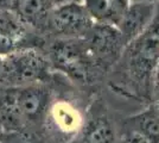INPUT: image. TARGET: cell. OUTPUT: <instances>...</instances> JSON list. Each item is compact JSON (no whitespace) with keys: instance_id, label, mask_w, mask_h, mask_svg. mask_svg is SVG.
Wrapping results in <instances>:
<instances>
[{"instance_id":"1","label":"cell","mask_w":159,"mask_h":143,"mask_svg":"<svg viewBox=\"0 0 159 143\" xmlns=\"http://www.w3.org/2000/svg\"><path fill=\"white\" fill-rule=\"evenodd\" d=\"M159 60V36L148 27L143 35L127 44L118 63L119 76L125 81L114 86L133 98H152L154 72ZM113 67V68H114Z\"/></svg>"},{"instance_id":"2","label":"cell","mask_w":159,"mask_h":143,"mask_svg":"<svg viewBox=\"0 0 159 143\" xmlns=\"http://www.w3.org/2000/svg\"><path fill=\"white\" fill-rule=\"evenodd\" d=\"M48 56L51 66L80 83H94L103 73L89 54L83 37L56 38L49 47Z\"/></svg>"},{"instance_id":"3","label":"cell","mask_w":159,"mask_h":143,"mask_svg":"<svg viewBox=\"0 0 159 143\" xmlns=\"http://www.w3.org/2000/svg\"><path fill=\"white\" fill-rule=\"evenodd\" d=\"M50 62L32 48H20L4 57L0 82L8 87L43 83L49 79Z\"/></svg>"},{"instance_id":"4","label":"cell","mask_w":159,"mask_h":143,"mask_svg":"<svg viewBox=\"0 0 159 143\" xmlns=\"http://www.w3.org/2000/svg\"><path fill=\"white\" fill-rule=\"evenodd\" d=\"M83 38L94 62L103 73L118 63L126 48L122 35L115 25L95 23Z\"/></svg>"},{"instance_id":"5","label":"cell","mask_w":159,"mask_h":143,"mask_svg":"<svg viewBox=\"0 0 159 143\" xmlns=\"http://www.w3.org/2000/svg\"><path fill=\"white\" fill-rule=\"evenodd\" d=\"M94 24L82 0H73L52 7L49 31L57 38H76L83 37Z\"/></svg>"},{"instance_id":"6","label":"cell","mask_w":159,"mask_h":143,"mask_svg":"<svg viewBox=\"0 0 159 143\" xmlns=\"http://www.w3.org/2000/svg\"><path fill=\"white\" fill-rule=\"evenodd\" d=\"M156 2H138L128 5L118 24V29L126 45L151 26L156 14Z\"/></svg>"},{"instance_id":"7","label":"cell","mask_w":159,"mask_h":143,"mask_svg":"<svg viewBox=\"0 0 159 143\" xmlns=\"http://www.w3.org/2000/svg\"><path fill=\"white\" fill-rule=\"evenodd\" d=\"M81 143H116V130L102 104H94L81 130Z\"/></svg>"},{"instance_id":"8","label":"cell","mask_w":159,"mask_h":143,"mask_svg":"<svg viewBox=\"0 0 159 143\" xmlns=\"http://www.w3.org/2000/svg\"><path fill=\"white\" fill-rule=\"evenodd\" d=\"M16 88L17 104L25 123L38 122V119H40L45 112L48 113L49 93L42 86V83Z\"/></svg>"},{"instance_id":"9","label":"cell","mask_w":159,"mask_h":143,"mask_svg":"<svg viewBox=\"0 0 159 143\" xmlns=\"http://www.w3.org/2000/svg\"><path fill=\"white\" fill-rule=\"evenodd\" d=\"M52 7L49 0H14L11 10L27 27L49 31V19Z\"/></svg>"},{"instance_id":"10","label":"cell","mask_w":159,"mask_h":143,"mask_svg":"<svg viewBox=\"0 0 159 143\" xmlns=\"http://www.w3.org/2000/svg\"><path fill=\"white\" fill-rule=\"evenodd\" d=\"M50 118L56 130L64 135L77 134L82 130L84 123L79 110L64 100L55 102L50 107Z\"/></svg>"},{"instance_id":"11","label":"cell","mask_w":159,"mask_h":143,"mask_svg":"<svg viewBox=\"0 0 159 143\" xmlns=\"http://www.w3.org/2000/svg\"><path fill=\"white\" fill-rule=\"evenodd\" d=\"M25 121L17 104V88L10 87L0 94V130L5 132H19Z\"/></svg>"},{"instance_id":"12","label":"cell","mask_w":159,"mask_h":143,"mask_svg":"<svg viewBox=\"0 0 159 143\" xmlns=\"http://www.w3.org/2000/svg\"><path fill=\"white\" fill-rule=\"evenodd\" d=\"M125 126L126 130L137 131L154 143H159V109L154 104L150 105L139 113L128 117Z\"/></svg>"},{"instance_id":"13","label":"cell","mask_w":159,"mask_h":143,"mask_svg":"<svg viewBox=\"0 0 159 143\" xmlns=\"http://www.w3.org/2000/svg\"><path fill=\"white\" fill-rule=\"evenodd\" d=\"M90 18L96 24L118 26L124 11L113 0H82Z\"/></svg>"},{"instance_id":"14","label":"cell","mask_w":159,"mask_h":143,"mask_svg":"<svg viewBox=\"0 0 159 143\" xmlns=\"http://www.w3.org/2000/svg\"><path fill=\"white\" fill-rule=\"evenodd\" d=\"M0 32L21 43L26 36L27 26L11 8L0 7Z\"/></svg>"},{"instance_id":"15","label":"cell","mask_w":159,"mask_h":143,"mask_svg":"<svg viewBox=\"0 0 159 143\" xmlns=\"http://www.w3.org/2000/svg\"><path fill=\"white\" fill-rule=\"evenodd\" d=\"M20 48L23 47H20L19 42L0 32V56L1 57H6Z\"/></svg>"},{"instance_id":"16","label":"cell","mask_w":159,"mask_h":143,"mask_svg":"<svg viewBox=\"0 0 159 143\" xmlns=\"http://www.w3.org/2000/svg\"><path fill=\"white\" fill-rule=\"evenodd\" d=\"M121 143H154L151 141L150 138L141 135L137 131H132V130H126L125 135L122 137Z\"/></svg>"},{"instance_id":"17","label":"cell","mask_w":159,"mask_h":143,"mask_svg":"<svg viewBox=\"0 0 159 143\" xmlns=\"http://www.w3.org/2000/svg\"><path fill=\"white\" fill-rule=\"evenodd\" d=\"M150 29L159 36V4L156 5V14H154V18H153Z\"/></svg>"},{"instance_id":"18","label":"cell","mask_w":159,"mask_h":143,"mask_svg":"<svg viewBox=\"0 0 159 143\" xmlns=\"http://www.w3.org/2000/svg\"><path fill=\"white\" fill-rule=\"evenodd\" d=\"M152 99L154 100V105L159 109V79L156 80L153 83V89H152Z\"/></svg>"},{"instance_id":"19","label":"cell","mask_w":159,"mask_h":143,"mask_svg":"<svg viewBox=\"0 0 159 143\" xmlns=\"http://www.w3.org/2000/svg\"><path fill=\"white\" fill-rule=\"evenodd\" d=\"M118 6L125 12L126 11V8L128 7V5H129V0H113Z\"/></svg>"},{"instance_id":"20","label":"cell","mask_w":159,"mask_h":143,"mask_svg":"<svg viewBox=\"0 0 159 143\" xmlns=\"http://www.w3.org/2000/svg\"><path fill=\"white\" fill-rule=\"evenodd\" d=\"M14 0H0V7L1 8H11Z\"/></svg>"},{"instance_id":"21","label":"cell","mask_w":159,"mask_h":143,"mask_svg":"<svg viewBox=\"0 0 159 143\" xmlns=\"http://www.w3.org/2000/svg\"><path fill=\"white\" fill-rule=\"evenodd\" d=\"M52 6H57V5H62V4H66V2H69V1H73V0H49Z\"/></svg>"},{"instance_id":"22","label":"cell","mask_w":159,"mask_h":143,"mask_svg":"<svg viewBox=\"0 0 159 143\" xmlns=\"http://www.w3.org/2000/svg\"><path fill=\"white\" fill-rule=\"evenodd\" d=\"M138 2H156V0H129V4H138Z\"/></svg>"},{"instance_id":"23","label":"cell","mask_w":159,"mask_h":143,"mask_svg":"<svg viewBox=\"0 0 159 143\" xmlns=\"http://www.w3.org/2000/svg\"><path fill=\"white\" fill-rule=\"evenodd\" d=\"M159 79V60L158 63H157V67H156V72H154V81Z\"/></svg>"},{"instance_id":"24","label":"cell","mask_w":159,"mask_h":143,"mask_svg":"<svg viewBox=\"0 0 159 143\" xmlns=\"http://www.w3.org/2000/svg\"><path fill=\"white\" fill-rule=\"evenodd\" d=\"M2 64H4V57L0 56V73H1V70H2Z\"/></svg>"},{"instance_id":"25","label":"cell","mask_w":159,"mask_h":143,"mask_svg":"<svg viewBox=\"0 0 159 143\" xmlns=\"http://www.w3.org/2000/svg\"><path fill=\"white\" fill-rule=\"evenodd\" d=\"M1 132H2V131H1V130H0V143L2 142V141H1Z\"/></svg>"},{"instance_id":"26","label":"cell","mask_w":159,"mask_h":143,"mask_svg":"<svg viewBox=\"0 0 159 143\" xmlns=\"http://www.w3.org/2000/svg\"><path fill=\"white\" fill-rule=\"evenodd\" d=\"M1 143H8V142H5V141H2V142H1Z\"/></svg>"}]
</instances>
